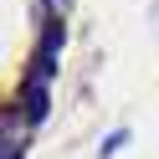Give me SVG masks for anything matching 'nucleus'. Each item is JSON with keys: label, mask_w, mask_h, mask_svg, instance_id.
Returning a JSON list of instances; mask_svg holds the SVG:
<instances>
[{"label": "nucleus", "mask_w": 159, "mask_h": 159, "mask_svg": "<svg viewBox=\"0 0 159 159\" xmlns=\"http://www.w3.org/2000/svg\"><path fill=\"white\" fill-rule=\"evenodd\" d=\"M46 108H52V77H36V72H26L21 77V87H16V113H21V123H41L46 118Z\"/></svg>", "instance_id": "f257e3e1"}, {"label": "nucleus", "mask_w": 159, "mask_h": 159, "mask_svg": "<svg viewBox=\"0 0 159 159\" xmlns=\"http://www.w3.org/2000/svg\"><path fill=\"white\" fill-rule=\"evenodd\" d=\"M5 159H26V139L21 134H5Z\"/></svg>", "instance_id": "f03ea898"}]
</instances>
